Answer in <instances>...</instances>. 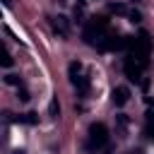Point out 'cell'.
<instances>
[{
    "mask_svg": "<svg viewBox=\"0 0 154 154\" xmlns=\"http://www.w3.org/2000/svg\"><path fill=\"white\" fill-rule=\"evenodd\" d=\"M149 51H152V41H149V34L142 31L135 41H132V48H130V58L137 60L142 67L149 63Z\"/></svg>",
    "mask_w": 154,
    "mask_h": 154,
    "instance_id": "cell-1",
    "label": "cell"
},
{
    "mask_svg": "<svg viewBox=\"0 0 154 154\" xmlns=\"http://www.w3.org/2000/svg\"><path fill=\"white\" fill-rule=\"evenodd\" d=\"M108 144V128L103 123H91L89 125V137H87V147L91 152H99V149H106Z\"/></svg>",
    "mask_w": 154,
    "mask_h": 154,
    "instance_id": "cell-2",
    "label": "cell"
},
{
    "mask_svg": "<svg viewBox=\"0 0 154 154\" xmlns=\"http://www.w3.org/2000/svg\"><path fill=\"white\" fill-rule=\"evenodd\" d=\"M51 24H53V31H55L58 36H63V38H65V36L70 34V19H67L65 14L53 17V19H51Z\"/></svg>",
    "mask_w": 154,
    "mask_h": 154,
    "instance_id": "cell-3",
    "label": "cell"
},
{
    "mask_svg": "<svg viewBox=\"0 0 154 154\" xmlns=\"http://www.w3.org/2000/svg\"><path fill=\"white\" fill-rule=\"evenodd\" d=\"M125 75H128V79H132V82H140V77H142V65H140L137 60L128 58V60H125Z\"/></svg>",
    "mask_w": 154,
    "mask_h": 154,
    "instance_id": "cell-4",
    "label": "cell"
},
{
    "mask_svg": "<svg viewBox=\"0 0 154 154\" xmlns=\"http://www.w3.org/2000/svg\"><path fill=\"white\" fill-rule=\"evenodd\" d=\"M130 101V89L128 87H116L113 89V103L116 106H125Z\"/></svg>",
    "mask_w": 154,
    "mask_h": 154,
    "instance_id": "cell-5",
    "label": "cell"
},
{
    "mask_svg": "<svg viewBox=\"0 0 154 154\" xmlns=\"http://www.w3.org/2000/svg\"><path fill=\"white\" fill-rule=\"evenodd\" d=\"M128 125H130V118L125 113H116V128H118V135L120 137L128 135Z\"/></svg>",
    "mask_w": 154,
    "mask_h": 154,
    "instance_id": "cell-6",
    "label": "cell"
},
{
    "mask_svg": "<svg viewBox=\"0 0 154 154\" xmlns=\"http://www.w3.org/2000/svg\"><path fill=\"white\" fill-rule=\"evenodd\" d=\"M144 132H147V137H154V113H152V111L147 113V125H144Z\"/></svg>",
    "mask_w": 154,
    "mask_h": 154,
    "instance_id": "cell-7",
    "label": "cell"
},
{
    "mask_svg": "<svg viewBox=\"0 0 154 154\" xmlns=\"http://www.w3.org/2000/svg\"><path fill=\"white\" fill-rule=\"evenodd\" d=\"M17 120H19V123H29V125H34V123H38V118H36V113H24V116H19Z\"/></svg>",
    "mask_w": 154,
    "mask_h": 154,
    "instance_id": "cell-8",
    "label": "cell"
},
{
    "mask_svg": "<svg viewBox=\"0 0 154 154\" xmlns=\"http://www.w3.org/2000/svg\"><path fill=\"white\" fill-rule=\"evenodd\" d=\"M108 10H111V12H116V14H125V12H128V10H125V5H120V2H111V5H108Z\"/></svg>",
    "mask_w": 154,
    "mask_h": 154,
    "instance_id": "cell-9",
    "label": "cell"
},
{
    "mask_svg": "<svg viewBox=\"0 0 154 154\" xmlns=\"http://www.w3.org/2000/svg\"><path fill=\"white\" fill-rule=\"evenodd\" d=\"M48 111H51V118H58V116H60V106H58V101H55V99L51 101V106H48Z\"/></svg>",
    "mask_w": 154,
    "mask_h": 154,
    "instance_id": "cell-10",
    "label": "cell"
},
{
    "mask_svg": "<svg viewBox=\"0 0 154 154\" xmlns=\"http://www.w3.org/2000/svg\"><path fill=\"white\" fill-rule=\"evenodd\" d=\"M5 82H7V84H14V87H22V79H19L17 75H5Z\"/></svg>",
    "mask_w": 154,
    "mask_h": 154,
    "instance_id": "cell-11",
    "label": "cell"
},
{
    "mask_svg": "<svg viewBox=\"0 0 154 154\" xmlns=\"http://www.w3.org/2000/svg\"><path fill=\"white\" fill-rule=\"evenodd\" d=\"M17 99H19V101H29V91H26L24 87H19V89H17Z\"/></svg>",
    "mask_w": 154,
    "mask_h": 154,
    "instance_id": "cell-12",
    "label": "cell"
},
{
    "mask_svg": "<svg viewBox=\"0 0 154 154\" xmlns=\"http://www.w3.org/2000/svg\"><path fill=\"white\" fill-rule=\"evenodd\" d=\"M128 17H130V22H140V19H142V14H140L137 10H130V12H128Z\"/></svg>",
    "mask_w": 154,
    "mask_h": 154,
    "instance_id": "cell-13",
    "label": "cell"
},
{
    "mask_svg": "<svg viewBox=\"0 0 154 154\" xmlns=\"http://www.w3.org/2000/svg\"><path fill=\"white\" fill-rule=\"evenodd\" d=\"M2 65H5V67H10V65H12V55H10L7 51H2Z\"/></svg>",
    "mask_w": 154,
    "mask_h": 154,
    "instance_id": "cell-14",
    "label": "cell"
},
{
    "mask_svg": "<svg viewBox=\"0 0 154 154\" xmlns=\"http://www.w3.org/2000/svg\"><path fill=\"white\" fill-rule=\"evenodd\" d=\"M14 154H24V152H22V149H17V152H14Z\"/></svg>",
    "mask_w": 154,
    "mask_h": 154,
    "instance_id": "cell-15",
    "label": "cell"
},
{
    "mask_svg": "<svg viewBox=\"0 0 154 154\" xmlns=\"http://www.w3.org/2000/svg\"><path fill=\"white\" fill-rule=\"evenodd\" d=\"M2 2H5V5H10V2H12V0H2Z\"/></svg>",
    "mask_w": 154,
    "mask_h": 154,
    "instance_id": "cell-16",
    "label": "cell"
},
{
    "mask_svg": "<svg viewBox=\"0 0 154 154\" xmlns=\"http://www.w3.org/2000/svg\"><path fill=\"white\" fill-rule=\"evenodd\" d=\"M128 154H137V152H128Z\"/></svg>",
    "mask_w": 154,
    "mask_h": 154,
    "instance_id": "cell-17",
    "label": "cell"
}]
</instances>
